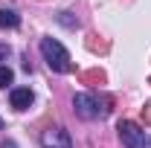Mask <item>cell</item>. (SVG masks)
Listing matches in <instances>:
<instances>
[{
	"instance_id": "obj_1",
	"label": "cell",
	"mask_w": 151,
	"mask_h": 148,
	"mask_svg": "<svg viewBox=\"0 0 151 148\" xmlns=\"http://www.w3.org/2000/svg\"><path fill=\"white\" fill-rule=\"evenodd\" d=\"M41 55L47 61V67L52 73H70L73 64H70V52L64 50V44H58L55 38H41Z\"/></svg>"
},
{
	"instance_id": "obj_2",
	"label": "cell",
	"mask_w": 151,
	"mask_h": 148,
	"mask_svg": "<svg viewBox=\"0 0 151 148\" xmlns=\"http://www.w3.org/2000/svg\"><path fill=\"white\" fill-rule=\"evenodd\" d=\"M73 111L78 119H84V122H93V119H102L105 116V108H102V102L90 96V93H76L73 96Z\"/></svg>"
},
{
	"instance_id": "obj_3",
	"label": "cell",
	"mask_w": 151,
	"mask_h": 148,
	"mask_svg": "<svg viewBox=\"0 0 151 148\" xmlns=\"http://www.w3.org/2000/svg\"><path fill=\"white\" fill-rule=\"evenodd\" d=\"M116 131H119V139H122L125 148H145V131L139 128L137 122L122 119V122L116 125Z\"/></svg>"
},
{
	"instance_id": "obj_4",
	"label": "cell",
	"mask_w": 151,
	"mask_h": 148,
	"mask_svg": "<svg viewBox=\"0 0 151 148\" xmlns=\"http://www.w3.org/2000/svg\"><path fill=\"white\" fill-rule=\"evenodd\" d=\"M41 148H73V139L64 128H47L41 134Z\"/></svg>"
},
{
	"instance_id": "obj_5",
	"label": "cell",
	"mask_w": 151,
	"mask_h": 148,
	"mask_svg": "<svg viewBox=\"0 0 151 148\" xmlns=\"http://www.w3.org/2000/svg\"><path fill=\"white\" fill-rule=\"evenodd\" d=\"M9 102H12V108H15V111H26V108L35 102V96H32V90H29V87H12Z\"/></svg>"
},
{
	"instance_id": "obj_6",
	"label": "cell",
	"mask_w": 151,
	"mask_h": 148,
	"mask_svg": "<svg viewBox=\"0 0 151 148\" xmlns=\"http://www.w3.org/2000/svg\"><path fill=\"white\" fill-rule=\"evenodd\" d=\"M0 26H3V29H18L20 26V15L15 9H0Z\"/></svg>"
},
{
	"instance_id": "obj_7",
	"label": "cell",
	"mask_w": 151,
	"mask_h": 148,
	"mask_svg": "<svg viewBox=\"0 0 151 148\" xmlns=\"http://www.w3.org/2000/svg\"><path fill=\"white\" fill-rule=\"evenodd\" d=\"M12 81H15V73H12V70H9V67L3 64V67H0V87L6 90V87H9Z\"/></svg>"
},
{
	"instance_id": "obj_8",
	"label": "cell",
	"mask_w": 151,
	"mask_h": 148,
	"mask_svg": "<svg viewBox=\"0 0 151 148\" xmlns=\"http://www.w3.org/2000/svg\"><path fill=\"white\" fill-rule=\"evenodd\" d=\"M6 58H9V47H6V44H0V67H3V61H6Z\"/></svg>"
},
{
	"instance_id": "obj_9",
	"label": "cell",
	"mask_w": 151,
	"mask_h": 148,
	"mask_svg": "<svg viewBox=\"0 0 151 148\" xmlns=\"http://www.w3.org/2000/svg\"><path fill=\"white\" fill-rule=\"evenodd\" d=\"M0 148H18V145H15V139H3V145H0Z\"/></svg>"
},
{
	"instance_id": "obj_10",
	"label": "cell",
	"mask_w": 151,
	"mask_h": 148,
	"mask_svg": "<svg viewBox=\"0 0 151 148\" xmlns=\"http://www.w3.org/2000/svg\"><path fill=\"white\" fill-rule=\"evenodd\" d=\"M3 125H6V122H3V116H0V128H3Z\"/></svg>"
}]
</instances>
